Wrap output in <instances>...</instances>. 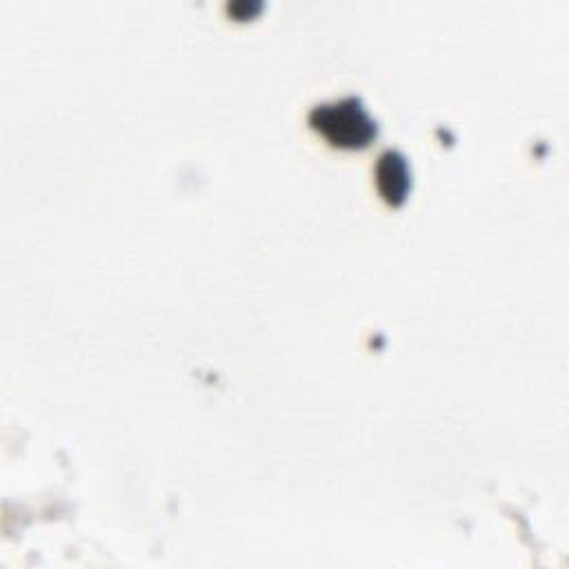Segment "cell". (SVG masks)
Segmentation results:
<instances>
[{
  "label": "cell",
  "instance_id": "obj_1",
  "mask_svg": "<svg viewBox=\"0 0 569 569\" xmlns=\"http://www.w3.org/2000/svg\"><path fill=\"white\" fill-rule=\"evenodd\" d=\"M311 127L322 133L333 147L360 149L376 138V122L353 96L313 107L309 113Z\"/></svg>",
  "mask_w": 569,
  "mask_h": 569
},
{
  "label": "cell",
  "instance_id": "obj_2",
  "mask_svg": "<svg viewBox=\"0 0 569 569\" xmlns=\"http://www.w3.org/2000/svg\"><path fill=\"white\" fill-rule=\"evenodd\" d=\"M376 182L389 204H400L409 191V167L400 151H385L376 164Z\"/></svg>",
  "mask_w": 569,
  "mask_h": 569
}]
</instances>
